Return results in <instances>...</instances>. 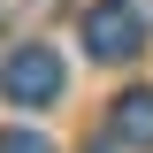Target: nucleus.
Listing matches in <instances>:
<instances>
[{
    "label": "nucleus",
    "mask_w": 153,
    "mask_h": 153,
    "mask_svg": "<svg viewBox=\"0 0 153 153\" xmlns=\"http://www.w3.org/2000/svg\"><path fill=\"white\" fill-rule=\"evenodd\" d=\"M138 46H146V16H138L130 0H92L84 8V54L92 61H138Z\"/></svg>",
    "instance_id": "f257e3e1"
},
{
    "label": "nucleus",
    "mask_w": 153,
    "mask_h": 153,
    "mask_svg": "<svg viewBox=\"0 0 153 153\" xmlns=\"http://www.w3.org/2000/svg\"><path fill=\"white\" fill-rule=\"evenodd\" d=\"M0 92L16 100V107H54V100H61V61H54V46H16V54L0 61Z\"/></svg>",
    "instance_id": "f03ea898"
},
{
    "label": "nucleus",
    "mask_w": 153,
    "mask_h": 153,
    "mask_svg": "<svg viewBox=\"0 0 153 153\" xmlns=\"http://www.w3.org/2000/svg\"><path fill=\"white\" fill-rule=\"evenodd\" d=\"M107 115H115V130H107V138H123V146H138V153L153 146V92H146V84H138V92H123Z\"/></svg>",
    "instance_id": "7ed1b4c3"
},
{
    "label": "nucleus",
    "mask_w": 153,
    "mask_h": 153,
    "mask_svg": "<svg viewBox=\"0 0 153 153\" xmlns=\"http://www.w3.org/2000/svg\"><path fill=\"white\" fill-rule=\"evenodd\" d=\"M0 153H54V138H38V130H0Z\"/></svg>",
    "instance_id": "20e7f679"
},
{
    "label": "nucleus",
    "mask_w": 153,
    "mask_h": 153,
    "mask_svg": "<svg viewBox=\"0 0 153 153\" xmlns=\"http://www.w3.org/2000/svg\"><path fill=\"white\" fill-rule=\"evenodd\" d=\"M84 153H107V138H92V146H84Z\"/></svg>",
    "instance_id": "39448f33"
}]
</instances>
